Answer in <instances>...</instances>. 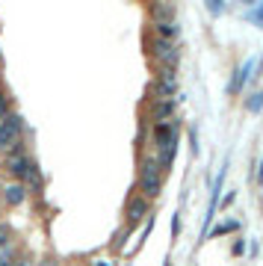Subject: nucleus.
<instances>
[{"instance_id": "1", "label": "nucleus", "mask_w": 263, "mask_h": 266, "mask_svg": "<svg viewBox=\"0 0 263 266\" xmlns=\"http://www.w3.org/2000/svg\"><path fill=\"white\" fill-rule=\"evenodd\" d=\"M24 133V118L21 116H6V122H0V151L12 154L21 142Z\"/></svg>"}, {"instance_id": "2", "label": "nucleus", "mask_w": 263, "mask_h": 266, "mask_svg": "<svg viewBox=\"0 0 263 266\" xmlns=\"http://www.w3.org/2000/svg\"><path fill=\"white\" fill-rule=\"evenodd\" d=\"M142 190H145V196H160V190H163V172L157 168L154 160H148L142 166Z\"/></svg>"}, {"instance_id": "3", "label": "nucleus", "mask_w": 263, "mask_h": 266, "mask_svg": "<svg viewBox=\"0 0 263 266\" xmlns=\"http://www.w3.org/2000/svg\"><path fill=\"white\" fill-rule=\"evenodd\" d=\"M174 92H178V80H174V74H172L168 68H163V71H160V80H157V86H154V95H157V100H172Z\"/></svg>"}, {"instance_id": "4", "label": "nucleus", "mask_w": 263, "mask_h": 266, "mask_svg": "<svg viewBox=\"0 0 263 266\" xmlns=\"http://www.w3.org/2000/svg\"><path fill=\"white\" fill-rule=\"evenodd\" d=\"M27 166H30V160H27L24 154H18V151L6 154V172H9V174H15V178H24Z\"/></svg>"}, {"instance_id": "5", "label": "nucleus", "mask_w": 263, "mask_h": 266, "mask_svg": "<svg viewBox=\"0 0 263 266\" xmlns=\"http://www.w3.org/2000/svg\"><path fill=\"white\" fill-rule=\"evenodd\" d=\"M24 198H27V186H24V184H9V186L3 190V201H6L9 207L24 204Z\"/></svg>"}, {"instance_id": "6", "label": "nucleus", "mask_w": 263, "mask_h": 266, "mask_svg": "<svg viewBox=\"0 0 263 266\" xmlns=\"http://www.w3.org/2000/svg\"><path fill=\"white\" fill-rule=\"evenodd\" d=\"M154 56H157V60H163V62H174V60H178V50H174V44H172V42L157 38V42H154Z\"/></svg>"}, {"instance_id": "7", "label": "nucleus", "mask_w": 263, "mask_h": 266, "mask_svg": "<svg viewBox=\"0 0 263 266\" xmlns=\"http://www.w3.org/2000/svg\"><path fill=\"white\" fill-rule=\"evenodd\" d=\"M145 213H148V201H145V198H133L130 204H128V219H130L133 225H136V222H142V219H145Z\"/></svg>"}, {"instance_id": "8", "label": "nucleus", "mask_w": 263, "mask_h": 266, "mask_svg": "<svg viewBox=\"0 0 263 266\" xmlns=\"http://www.w3.org/2000/svg\"><path fill=\"white\" fill-rule=\"evenodd\" d=\"M172 112H174V100H157L154 110H151V116L157 118V124H163L166 118H172Z\"/></svg>"}, {"instance_id": "9", "label": "nucleus", "mask_w": 263, "mask_h": 266, "mask_svg": "<svg viewBox=\"0 0 263 266\" xmlns=\"http://www.w3.org/2000/svg\"><path fill=\"white\" fill-rule=\"evenodd\" d=\"M172 15H174V6H168V3H157V6H154V18H157V24L172 21Z\"/></svg>"}, {"instance_id": "10", "label": "nucleus", "mask_w": 263, "mask_h": 266, "mask_svg": "<svg viewBox=\"0 0 263 266\" xmlns=\"http://www.w3.org/2000/svg\"><path fill=\"white\" fill-rule=\"evenodd\" d=\"M157 33H160V38L168 42V38L178 36V24H174V21H163V24H157Z\"/></svg>"}, {"instance_id": "11", "label": "nucleus", "mask_w": 263, "mask_h": 266, "mask_svg": "<svg viewBox=\"0 0 263 266\" xmlns=\"http://www.w3.org/2000/svg\"><path fill=\"white\" fill-rule=\"evenodd\" d=\"M24 180H27V184H33V190H38V186H42V174H38L36 163H30V166H27V172H24Z\"/></svg>"}, {"instance_id": "12", "label": "nucleus", "mask_w": 263, "mask_h": 266, "mask_svg": "<svg viewBox=\"0 0 263 266\" xmlns=\"http://www.w3.org/2000/svg\"><path fill=\"white\" fill-rule=\"evenodd\" d=\"M248 68H252V66H246V68H240V71H236V77H234V83H230V92H240V86L246 83V74H248Z\"/></svg>"}, {"instance_id": "13", "label": "nucleus", "mask_w": 263, "mask_h": 266, "mask_svg": "<svg viewBox=\"0 0 263 266\" xmlns=\"http://www.w3.org/2000/svg\"><path fill=\"white\" fill-rule=\"evenodd\" d=\"M228 231H236V222H225V225H216V228H213L216 236H219V234H228Z\"/></svg>"}, {"instance_id": "14", "label": "nucleus", "mask_w": 263, "mask_h": 266, "mask_svg": "<svg viewBox=\"0 0 263 266\" xmlns=\"http://www.w3.org/2000/svg\"><path fill=\"white\" fill-rule=\"evenodd\" d=\"M260 104H263V92H260V95H254V98L248 100V110H260Z\"/></svg>"}, {"instance_id": "15", "label": "nucleus", "mask_w": 263, "mask_h": 266, "mask_svg": "<svg viewBox=\"0 0 263 266\" xmlns=\"http://www.w3.org/2000/svg\"><path fill=\"white\" fill-rule=\"evenodd\" d=\"M6 242H9V228L0 225V246H6Z\"/></svg>"}, {"instance_id": "16", "label": "nucleus", "mask_w": 263, "mask_h": 266, "mask_svg": "<svg viewBox=\"0 0 263 266\" xmlns=\"http://www.w3.org/2000/svg\"><path fill=\"white\" fill-rule=\"evenodd\" d=\"M0 118H6V95L0 92Z\"/></svg>"}, {"instance_id": "17", "label": "nucleus", "mask_w": 263, "mask_h": 266, "mask_svg": "<svg viewBox=\"0 0 263 266\" xmlns=\"http://www.w3.org/2000/svg\"><path fill=\"white\" fill-rule=\"evenodd\" d=\"M38 266H56V260L54 258H44V260H38Z\"/></svg>"}, {"instance_id": "18", "label": "nucleus", "mask_w": 263, "mask_h": 266, "mask_svg": "<svg viewBox=\"0 0 263 266\" xmlns=\"http://www.w3.org/2000/svg\"><path fill=\"white\" fill-rule=\"evenodd\" d=\"M0 266H12V260H9L6 254H0Z\"/></svg>"}, {"instance_id": "19", "label": "nucleus", "mask_w": 263, "mask_h": 266, "mask_svg": "<svg viewBox=\"0 0 263 266\" xmlns=\"http://www.w3.org/2000/svg\"><path fill=\"white\" fill-rule=\"evenodd\" d=\"M252 18H260L263 21V6H258V12H252Z\"/></svg>"}, {"instance_id": "20", "label": "nucleus", "mask_w": 263, "mask_h": 266, "mask_svg": "<svg viewBox=\"0 0 263 266\" xmlns=\"http://www.w3.org/2000/svg\"><path fill=\"white\" fill-rule=\"evenodd\" d=\"M18 266H30V260H27V258H21V260H18Z\"/></svg>"}, {"instance_id": "21", "label": "nucleus", "mask_w": 263, "mask_h": 266, "mask_svg": "<svg viewBox=\"0 0 263 266\" xmlns=\"http://www.w3.org/2000/svg\"><path fill=\"white\" fill-rule=\"evenodd\" d=\"M95 266H106V264H100V260H98V264H95Z\"/></svg>"}]
</instances>
